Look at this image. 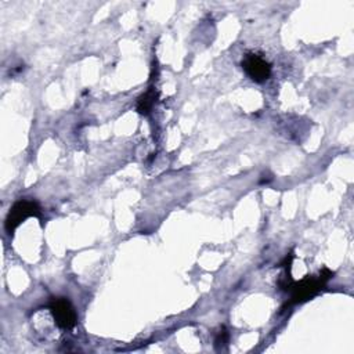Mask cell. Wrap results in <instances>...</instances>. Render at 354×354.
I'll return each instance as SVG.
<instances>
[{
    "mask_svg": "<svg viewBox=\"0 0 354 354\" xmlns=\"http://www.w3.org/2000/svg\"><path fill=\"white\" fill-rule=\"evenodd\" d=\"M41 212L39 205L35 201H18L12 205L10 209L7 218H6V230L8 232H12L24 220H26L30 216L40 217Z\"/></svg>",
    "mask_w": 354,
    "mask_h": 354,
    "instance_id": "2",
    "label": "cell"
},
{
    "mask_svg": "<svg viewBox=\"0 0 354 354\" xmlns=\"http://www.w3.org/2000/svg\"><path fill=\"white\" fill-rule=\"evenodd\" d=\"M242 68L248 76L257 83L267 80L271 75V65L259 54L249 53L242 59Z\"/></svg>",
    "mask_w": 354,
    "mask_h": 354,
    "instance_id": "4",
    "label": "cell"
},
{
    "mask_svg": "<svg viewBox=\"0 0 354 354\" xmlns=\"http://www.w3.org/2000/svg\"><path fill=\"white\" fill-rule=\"evenodd\" d=\"M55 324L62 329H71L76 325V313L71 301L65 297H53L48 303Z\"/></svg>",
    "mask_w": 354,
    "mask_h": 354,
    "instance_id": "3",
    "label": "cell"
},
{
    "mask_svg": "<svg viewBox=\"0 0 354 354\" xmlns=\"http://www.w3.org/2000/svg\"><path fill=\"white\" fill-rule=\"evenodd\" d=\"M227 342H228V332H227L225 328L223 326V328L218 330V333H217V336H216V339H214V344H216V347H220V346H224Z\"/></svg>",
    "mask_w": 354,
    "mask_h": 354,
    "instance_id": "6",
    "label": "cell"
},
{
    "mask_svg": "<svg viewBox=\"0 0 354 354\" xmlns=\"http://www.w3.org/2000/svg\"><path fill=\"white\" fill-rule=\"evenodd\" d=\"M153 104H155V90L149 88L137 101V111H138V113L148 115L151 112Z\"/></svg>",
    "mask_w": 354,
    "mask_h": 354,
    "instance_id": "5",
    "label": "cell"
},
{
    "mask_svg": "<svg viewBox=\"0 0 354 354\" xmlns=\"http://www.w3.org/2000/svg\"><path fill=\"white\" fill-rule=\"evenodd\" d=\"M333 272L328 268H322V271L318 274V277H306L299 282L290 281L289 277L285 278V282H279L281 289L289 290L292 293L290 303H301L313 297L328 279H330Z\"/></svg>",
    "mask_w": 354,
    "mask_h": 354,
    "instance_id": "1",
    "label": "cell"
}]
</instances>
